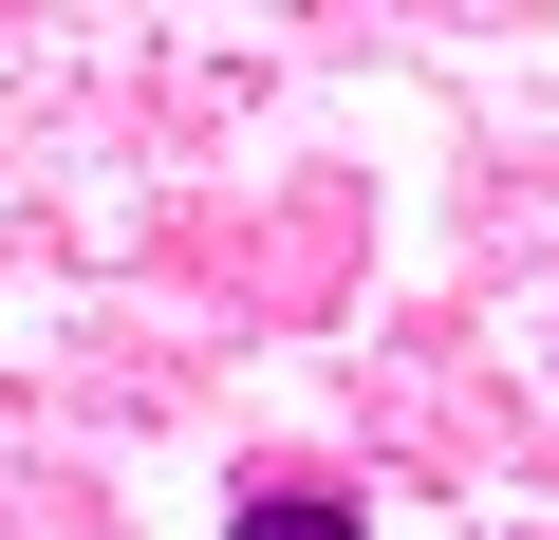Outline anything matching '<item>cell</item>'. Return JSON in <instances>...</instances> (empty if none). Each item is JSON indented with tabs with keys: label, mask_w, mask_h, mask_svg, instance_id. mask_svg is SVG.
<instances>
[{
	"label": "cell",
	"mask_w": 559,
	"mask_h": 540,
	"mask_svg": "<svg viewBox=\"0 0 559 540\" xmlns=\"http://www.w3.org/2000/svg\"><path fill=\"white\" fill-rule=\"evenodd\" d=\"M224 540H373V521H355L336 484H299V466H280V484H242V503H224Z\"/></svg>",
	"instance_id": "6da1fadb"
}]
</instances>
